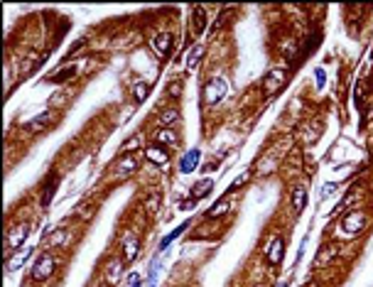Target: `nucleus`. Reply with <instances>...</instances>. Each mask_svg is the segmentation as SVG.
Wrapping results in <instances>:
<instances>
[{
    "label": "nucleus",
    "instance_id": "obj_7",
    "mask_svg": "<svg viewBox=\"0 0 373 287\" xmlns=\"http://www.w3.org/2000/svg\"><path fill=\"white\" fill-rule=\"evenodd\" d=\"M138 248H140V243H138L135 236H125V241H123V263H133V260H135Z\"/></svg>",
    "mask_w": 373,
    "mask_h": 287
},
{
    "label": "nucleus",
    "instance_id": "obj_21",
    "mask_svg": "<svg viewBox=\"0 0 373 287\" xmlns=\"http://www.w3.org/2000/svg\"><path fill=\"white\" fill-rule=\"evenodd\" d=\"M202 27H204V12H202V10H197V20H194V30H199V32H202Z\"/></svg>",
    "mask_w": 373,
    "mask_h": 287
},
{
    "label": "nucleus",
    "instance_id": "obj_14",
    "mask_svg": "<svg viewBox=\"0 0 373 287\" xmlns=\"http://www.w3.org/2000/svg\"><path fill=\"white\" fill-rule=\"evenodd\" d=\"M27 258H30V251H23V253H17L10 260V263H8V267H10V270H17V267H20V265H23Z\"/></svg>",
    "mask_w": 373,
    "mask_h": 287
},
{
    "label": "nucleus",
    "instance_id": "obj_18",
    "mask_svg": "<svg viewBox=\"0 0 373 287\" xmlns=\"http://www.w3.org/2000/svg\"><path fill=\"white\" fill-rule=\"evenodd\" d=\"M147 91H150V86H147V84H135V88H133V96H135V101H145L147 99Z\"/></svg>",
    "mask_w": 373,
    "mask_h": 287
},
{
    "label": "nucleus",
    "instance_id": "obj_23",
    "mask_svg": "<svg viewBox=\"0 0 373 287\" xmlns=\"http://www.w3.org/2000/svg\"><path fill=\"white\" fill-rule=\"evenodd\" d=\"M133 287H138V280H133Z\"/></svg>",
    "mask_w": 373,
    "mask_h": 287
},
{
    "label": "nucleus",
    "instance_id": "obj_16",
    "mask_svg": "<svg viewBox=\"0 0 373 287\" xmlns=\"http://www.w3.org/2000/svg\"><path fill=\"white\" fill-rule=\"evenodd\" d=\"M177 118H180V113H177L174 108H170V110H165V113H162V121H160V123L167 128V125H172V123L177 121Z\"/></svg>",
    "mask_w": 373,
    "mask_h": 287
},
{
    "label": "nucleus",
    "instance_id": "obj_12",
    "mask_svg": "<svg viewBox=\"0 0 373 287\" xmlns=\"http://www.w3.org/2000/svg\"><path fill=\"white\" fill-rule=\"evenodd\" d=\"M158 143L160 145H177V135H174L172 128H162V130H158Z\"/></svg>",
    "mask_w": 373,
    "mask_h": 287
},
{
    "label": "nucleus",
    "instance_id": "obj_24",
    "mask_svg": "<svg viewBox=\"0 0 373 287\" xmlns=\"http://www.w3.org/2000/svg\"><path fill=\"white\" fill-rule=\"evenodd\" d=\"M278 287H285V285H278Z\"/></svg>",
    "mask_w": 373,
    "mask_h": 287
},
{
    "label": "nucleus",
    "instance_id": "obj_19",
    "mask_svg": "<svg viewBox=\"0 0 373 287\" xmlns=\"http://www.w3.org/2000/svg\"><path fill=\"white\" fill-rule=\"evenodd\" d=\"M47 123H49V113H47L45 118H37V121L27 123V125H25V130H40V128H45Z\"/></svg>",
    "mask_w": 373,
    "mask_h": 287
},
{
    "label": "nucleus",
    "instance_id": "obj_1",
    "mask_svg": "<svg viewBox=\"0 0 373 287\" xmlns=\"http://www.w3.org/2000/svg\"><path fill=\"white\" fill-rule=\"evenodd\" d=\"M363 226H366V214L363 211H349L344 216V221H341V233L346 238H354V236H359L363 231Z\"/></svg>",
    "mask_w": 373,
    "mask_h": 287
},
{
    "label": "nucleus",
    "instance_id": "obj_15",
    "mask_svg": "<svg viewBox=\"0 0 373 287\" xmlns=\"http://www.w3.org/2000/svg\"><path fill=\"white\" fill-rule=\"evenodd\" d=\"M226 211H228V199H224L221 204H214V206L209 209V216L214 219V216H221V214H226Z\"/></svg>",
    "mask_w": 373,
    "mask_h": 287
},
{
    "label": "nucleus",
    "instance_id": "obj_13",
    "mask_svg": "<svg viewBox=\"0 0 373 287\" xmlns=\"http://www.w3.org/2000/svg\"><path fill=\"white\" fill-rule=\"evenodd\" d=\"M133 169H135V157H123L121 165H118V172H121V175H128V172H133Z\"/></svg>",
    "mask_w": 373,
    "mask_h": 287
},
{
    "label": "nucleus",
    "instance_id": "obj_8",
    "mask_svg": "<svg viewBox=\"0 0 373 287\" xmlns=\"http://www.w3.org/2000/svg\"><path fill=\"white\" fill-rule=\"evenodd\" d=\"M285 84V71L283 69H272L268 79H265V93H272L275 88H280Z\"/></svg>",
    "mask_w": 373,
    "mask_h": 287
},
{
    "label": "nucleus",
    "instance_id": "obj_9",
    "mask_svg": "<svg viewBox=\"0 0 373 287\" xmlns=\"http://www.w3.org/2000/svg\"><path fill=\"white\" fill-rule=\"evenodd\" d=\"M283 251H285V241L283 238H272L270 248H268V263L270 265H278L283 260Z\"/></svg>",
    "mask_w": 373,
    "mask_h": 287
},
{
    "label": "nucleus",
    "instance_id": "obj_20",
    "mask_svg": "<svg viewBox=\"0 0 373 287\" xmlns=\"http://www.w3.org/2000/svg\"><path fill=\"white\" fill-rule=\"evenodd\" d=\"M209 189H211V179H204L202 184L194 187V197H204V192H209Z\"/></svg>",
    "mask_w": 373,
    "mask_h": 287
},
{
    "label": "nucleus",
    "instance_id": "obj_10",
    "mask_svg": "<svg viewBox=\"0 0 373 287\" xmlns=\"http://www.w3.org/2000/svg\"><path fill=\"white\" fill-rule=\"evenodd\" d=\"M152 44H155V49H158L160 54H170V49H172V34L170 32L158 34V37L152 40Z\"/></svg>",
    "mask_w": 373,
    "mask_h": 287
},
{
    "label": "nucleus",
    "instance_id": "obj_11",
    "mask_svg": "<svg viewBox=\"0 0 373 287\" xmlns=\"http://www.w3.org/2000/svg\"><path fill=\"white\" fill-rule=\"evenodd\" d=\"M305 204H307V192L302 187H295L292 189V206H295V211H302V209H305Z\"/></svg>",
    "mask_w": 373,
    "mask_h": 287
},
{
    "label": "nucleus",
    "instance_id": "obj_17",
    "mask_svg": "<svg viewBox=\"0 0 373 287\" xmlns=\"http://www.w3.org/2000/svg\"><path fill=\"white\" fill-rule=\"evenodd\" d=\"M197 160H199V152H197V150H192V152L187 155V160L182 162V169H184V172H189V169L197 165Z\"/></svg>",
    "mask_w": 373,
    "mask_h": 287
},
{
    "label": "nucleus",
    "instance_id": "obj_3",
    "mask_svg": "<svg viewBox=\"0 0 373 287\" xmlns=\"http://www.w3.org/2000/svg\"><path fill=\"white\" fill-rule=\"evenodd\" d=\"M224 93H226V81L224 79H211L206 88H204V101L206 103H216V101L224 99Z\"/></svg>",
    "mask_w": 373,
    "mask_h": 287
},
{
    "label": "nucleus",
    "instance_id": "obj_6",
    "mask_svg": "<svg viewBox=\"0 0 373 287\" xmlns=\"http://www.w3.org/2000/svg\"><path fill=\"white\" fill-rule=\"evenodd\" d=\"M27 233H30V226L27 223H20V226H15L10 231V236H8V248H20L23 245V241L27 238Z\"/></svg>",
    "mask_w": 373,
    "mask_h": 287
},
{
    "label": "nucleus",
    "instance_id": "obj_22",
    "mask_svg": "<svg viewBox=\"0 0 373 287\" xmlns=\"http://www.w3.org/2000/svg\"><path fill=\"white\" fill-rule=\"evenodd\" d=\"M138 145H140V138H133V140H128V143L123 145V152H128V150H135Z\"/></svg>",
    "mask_w": 373,
    "mask_h": 287
},
{
    "label": "nucleus",
    "instance_id": "obj_5",
    "mask_svg": "<svg viewBox=\"0 0 373 287\" xmlns=\"http://www.w3.org/2000/svg\"><path fill=\"white\" fill-rule=\"evenodd\" d=\"M145 157L152 162V165H160V167H165L170 162V155H167V150H165L162 145H150L145 150Z\"/></svg>",
    "mask_w": 373,
    "mask_h": 287
},
{
    "label": "nucleus",
    "instance_id": "obj_4",
    "mask_svg": "<svg viewBox=\"0 0 373 287\" xmlns=\"http://www.w3.org/2000/svg\"><path fill=\"white\" fill-rule=\"evenodd\" d=\"M106 285L115 287L121 282V277H123V260L121 258H111L108 263H106Z\"/></svg>",
    "mask_w": 373,
    "mask_h": 287
},
{
    "label": "nucleus",
    "instance_id": "obj_2",
    "mask_svg": "<svg viewBox=\"0 0 373 287\" xmlns=\"http://www.w3.org/2000/svg\"><path fill=\"white\" fill-rule=\"evenodd\" d=\"M54 267H57V260H54V255L49 253H42V258L34 263L32 267V280H49L52 277V273H54Z\"/></svg>",
    "mask_w": 373,
    "mask_h": 287
}]
</instances>
